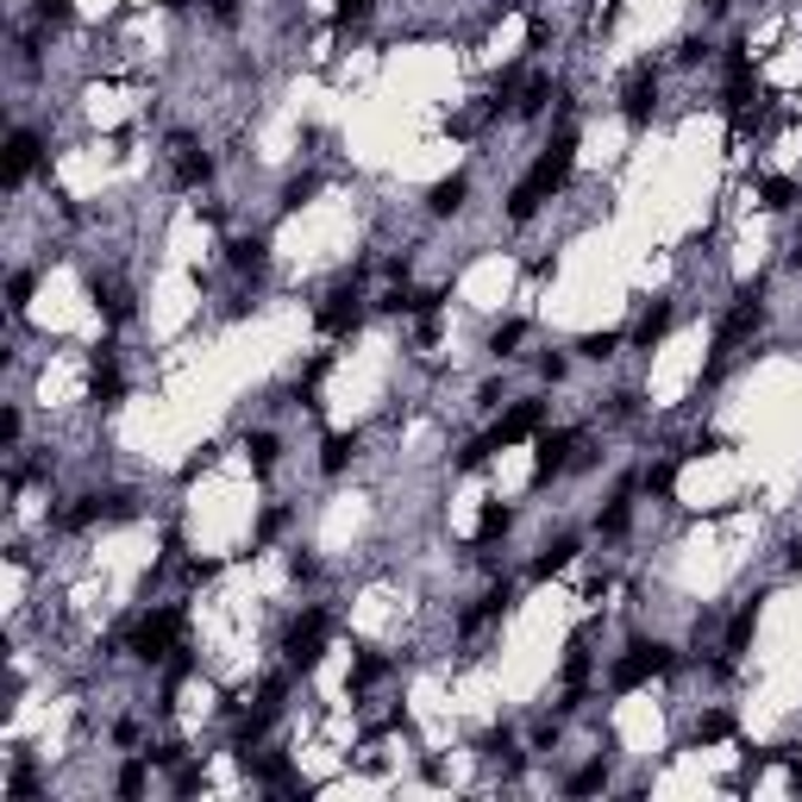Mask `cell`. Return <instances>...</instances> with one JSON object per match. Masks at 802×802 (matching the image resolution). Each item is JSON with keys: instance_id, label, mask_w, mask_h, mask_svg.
I'll list each match as a JSON object with an SVG mask.
<instances>
[{"instance_id": "681fc988", "label": "cell", "mask_w": 802, "mask_h": 802, "mask_svg": "<svg viewBox=\"0 0 802 802\" xmlns=\"http://www.w3.org/2000/svg\"><path fill=\"white\" fill-rule=\"evenodd\" d=\"M790 270H802V245H790Z\"/></svg>"}, {"instance_id": "ba28073f", "label": "cell", "mask_w": 802, "mask_h": 802, "mask_svg": "<svg viewBox=\"0 0 802 802\" xmlns=\"http://www.w3.org/2000/svg\"><path fill=\"white\" fill-rule=\"evenodd\" d=\"M539 427H546V402H539V395H521V402L502 408V420L490 427V439H495V451H509V446H527Z\"/></svg>"}, {"instance_id": "d6986e66", "label": "cell", "mask_w": 802, "mask_h": 802, "mask_svg": "<svg viewBox=\"0 0 802 802\" xmlns=\"http://www.w3.org/2000/svg\"><path fill=\"white\" fill-rule=\"evenodd\" d=\"M721 740H734V715L727 708H703L696 727H689V746H721Z\"/></svg>"}, {"instance_id": "f35d334b", "label": "cell", "mask_w": 802, "mask_h": 802, "mask_svg": "<svg viewBox=\"0 0 802 802\" xmlns=\"http://www.w3.org/2000/svg\"><path fill=\"white\" fill-rule=\"evenodd\" d=\"M201 783H207V778H201V764H195V759H189V764H177V796H195Z\"/></svg>"}, {"instance_id": "b9f144b4", "label": "cell", "mask_w": 802, "mask_h": 802, "mask_svg": "<svg viewBox=\"0 0 802 802\" xmlns=\"http://www.w3.org/2000/svg\"><path fill=\"white\" fill-rule=\"evenodd\" d=\"M565 371H570L565 352H546V357H539V376H546V383H565Z\"/></svg>"}, {"instance_id": "ee69618b", "label": "cell", "mask_w": 802, "mask_h": 802, "mask_svg": "<svg viewBox=\"0 0 802 802\" xmlns=\"http://www.w3.org/2000/svg\"><path fill=\"white\" fill-rule=\"evenodd\" d=\"M207 13H214L220 25H233L238 20V0H207Z\"/></svg>"}, {"instance_id": "cb8c5ba5", "label": "cell", "mask_w": 802, "mask_h": 802, "mask_svg": "<svg viewBox=\"0 0 802 802\" xmlns=\"http://www.w3.org/2000/svg\"><path fill=\"white\" fill-rule=\"evenodd\" d=\"M145 783H151V759H145V752H132V759L119 764L114 790H119V796H145Z\"/></svg>"}, {"instance_id": "d590c367", "label": "cell", "mask_w": 802, "mask_h": 802, "mask_svg": "<svg viewBox=\"0 0 802 802\" xmlns=\"http://www.w3.org/2000/svg\"><path fill=\"white\" fill-rule=\"evenodd\" d=\"M333 13H339V25H364L376 13V0H333Z\"/></svg>"}, {"instance_id": "52a82bcc", "label": "cell", "mask_w": 802, "mask_h": 802, "mask_svg": "<svg viewBox=\"0 0 802 802\" xmlns=\"http://www.w3.org/2000/svg\"><path fill=\"white\" fill-rule=\"evenodd\" d=\"M313 327H320L327 339H352L357 327H364V295H357L352 282H339V289L313 308Z\"/></svg>"}, {"instance_id": "8d00e7d4", "label": "cell", "mask_w": 802, "mask_h": 802, "mask_svg": "<svg viewBox=\"0 0 802 802\" xmlns=\"http://www.w3.org/2000/svg\"><path fill=\"white\" fill-rule=\"evenodd\" d=\"M282 527H289V509H264V521H257V539H252V546H270Z\"/></svg>"}, {"instance_id": "30bf717a", "label": "cell", "mask_w": 802, "mask_h": 802, "mask_svg": "<svg viewBox=\"0 0 802 802\" xmlns=\"http://www.w3.org/2000/svg\"><path fill=\"white\" fill-rule=\"evenodd\" d=\"M44 163V138L32 132V126H20V132L7 138V195H20L25 177Z\"/></svg>"}, {"instance_id": "9a60e30c", "label": "cell", "mask_w": 802, "mask_h": 802, "mask_svg": "<svg viewBox=\"0 0 802 802\" xmlns=\"http://www.w3.org/2000/svg\"><path fill=\"white\" fill-rule=\"evenodd\" d=\"M759 608H764V596H746L740 608H734V621H727V659H740L746 646H752V633H759Z\"/></svg>"}, {"instance_id": "5bb4252c", "label": "cell", "mask_w": 802, "mask_h": 802, "mask_svg": "<svg viewBox=\"0 0 802 802\" xmlns=\"http://www.w3.org/2000/svg\"><path fill=\"white\" fill-rule=\"evenodd\" d=\"M464 201H470V177H464V170H451L446 182H432V189H427V214L432 220H451Z\"/></svg>"}, {"instance_id": "6da1fadb", "label": "cell", "mask_w": 802, "mask_h": 802, "mask_svg": "<svg viewBox=\"0 0 802 802\" xmlns=\"http://www.w3.org/2000/svg\"><path fill=\"white\" fill-rule=\"evenodd\" d=\"M570 170H577V126H558V132H552V145L533 157V170L509 189V220H514V226H527V220L570 182Z\"/></svg>"}, {"instance_id": "e575fe53", "label": "cell", "mask_w": 802, "mask_h": 802, "mask_svg": "<svg viewBox=\"0 0 802 802\" xmlns=\"http://www.w3.org/2000/svg\"><path fill=\"white\" fill-rule=\"evenodd\" d=\"M145 759H151L157 771H177V764H189V746H182V740H163V746H151Z\"/></svg>"}, {"instance_id": "c3c4849f", "label": "cell", "mask_w": 802, "mask_h": 802, "mask_svg": "<svg viewBox=\"0 0 802 802\" xmlns=\"http://www.w3.org/2000/svg\"><path fill=\"white\" fill-rule=\"evenodd\" d=\"M703 7H708V13H727V7H734V0H703Z\"/></svg>"}, {"instance_id": "7bdbcfd3", "label": "cell", "mask_w": 802, "mask_h": 802, "mask_svg": "<svg viewBox=\"0 0 802 802\" xmlns=\"http://www.w3.org/2000/svg\"><path fill=\"white\" fill-rule=\"evenodd\" d=\"M703 57H708V44H703V39H684V44H677V63H684V69H696Z\"/></svg>"}, {"instance_id": "277c9868", "label": "cell", "mask_w": 802, "mask_h": 802, "mask_svg": "<svg viewBox=\"0 0 802 802\" xmlns=\"http://www.w3.org/2000/svg\"><path fill=\"white\" fill-rule=\"evenodd\" d=\"M759 327H764V282H752V289H740V301L721 313V333H715V364H708L703 383H715V376H721V364H727V352H734L740 339H752Z\"/></svg>"}, {"instance_id": "5b68a950", "label": "cell", "mask_w": 802, "mask_h": 802, "mask_svg": "<svg viewBox=\"0 0 802 802\" xmlns=\"http://www.w3.org/2000/svg\"><path fill=\"white\" fill-rule=\"evenodd\" d=\"M327 640H333V614H327V608H301L289 621V633H282V659H289L295 671H313L327 659Z\"/></svg>"}, {"instance_id": "ac0fdd59", "label": "cell", "mask_w": 802, "mask_h": 802, "mask_svg": "<svg viewBox=\"0 0 802 802\" xmlns=\"http://www.w3.org/2000/svg\"><path fill=\"white\" fill-rule=\"evenodd\" d=\"M577 552H584V539H577V533H558V539H546V552L533 558V577H558V570L577 558Z\"/></svg>"}, {"instance_id": "2e32d148", "label": "cell", "mask_w": 802, "mask_h": 802, "mask_svg": "<svg viewBox=\"0 0 802 802\" xmlns=\"http://www.w3.org/2000/svg\"><path fill=\"white\" fill-rule=\"evenodd\" d=\"M245 771H252L257 783H270V790H282V783H289V790H301V783H295L289 752H245Z\"/></svg>"}, {"instance_id": "1f68e13d", "label": "cell", "mask_w": 802, "mask_h": 802, "mask_svg": "<svg viewBox=\"0 0 802 802\" xmlns=\"http://www.w3.org/2000/svg\"><path fill=\"white\" fill-rule=\"evenodd\" d=\"M671 483H677V458H659V464L640 470V490H652V495H671Z\"/></svg>"}, {"instance_id": "44dd1931", "label": "cell", "mask_w": 802, "mask_h": 802, "mask_svg": "<svg viewBox=\"0 0 802 802\" xmlns=\"http://www.w3.org/2000/svg\"><path fill=\"white\" fill-rule=\"evenodd\" d=\"M276 451H282V439H276L270 427L245 432V458H252V470H257V477H270V470H276Z\"/></svg>"}, {"instance_id": "603a6c76", "label": "cell", "mask_w": 802, "mask_h": 802, "mask_svg": "<svg viewBox=\"0 0 802 802\" xmlns=\"http://www.w3.org/2000/svg\"><path fill=\"white\" fill-rule=\"evenodd\" d=\"M759 195H764V207H771V214H790V207L802 201V182L796 177H764Z\"/></svg>"}, {"instance_id": "7c38bea8", "label": "cell", "mask_w": 802, "mask_h": 802, "mask_svg": "<svg viewBox=\"0 0 802 802\" xmlns=\"http://www.w3.org/2000/svg\"><path fill=\"white\" fill-rule=\"evenodd\" d=\"M357 451H364V432H327L320 439V477H345V470L357 464Z\"/></svg>"}, {"instance_id": "7402d4cb", "label": "cell", "mask_w": 802, "mask_h": 802, "mask_svg": "<svg viewBox=\"0 0 802 802\" xmlns=\"http://www.w3.org/2000/svg\"><path fill=\"white\" fill-rule=\"evenodd\" d=\"M264 257H270V238H264V233L233 238V245H226V264H233V270H264Z\"/></svg>"}, {"instance_id": "f546056e", "label": "cell", "mask_w": 802, "mask_h": 802, "mask_svg": "<svg viewBox=\"0 0 802 802\" xmlns=\"http://www.w3.org/2000/svg\"><path fill=\"white\" fill-rule=\"evenodd\" d=\"M490 458H495V439H490V432H477V439H464V446H458V458H451V464H458V470H483Z\"/></svg>"}, {"instance_id": "83f0119b", "label": "cell", "mask_w": 802, "mask_h": 802, "mask_svg": "<svg viewBox=\"0 0 802 802\" xmlns=\"http://www.w3.org/2000/svg\"><path fill=\"white\" fill-rule=\"evenodd\" d=\"M565 790H570V796H596V790H608V764L589 759L584 771H570V778H565Z\"/></svg>"}, {"instance_id": "ffe728a7", "label": "cell", "mask_w": 802, "mask_h": 802, "mask_svg": "<svg viewBox=\"0 0 802 802\" xmlns=\"http://www.w3.org/2000/svg\"><path fill=\"white\" fill-rule=\"evenodd\" d=\"M665 333H671V301H652V308L640 313V327H633V345H640V352H652Z\"/></svg>"}, {"instance_id": "8992f818", "label": "cell", "mask_w": 802, "mask_h": 802, "mask_svg": "<svg viewBox=\"0 0 802 802\" xmlns=\"http://www.w3.org/2000/svg\"><path fill=\"white\" fill-rule=\"evenodd\" d=\"M577 451H584V432L577 427H539L533 432V483L546 490L552 477H565L570 464H584Z\"/></svg>"}, {"instance_id": "8fae6325", "label": "cell", "mask_w": 802, "mask_h": 802, "mask_svg": "<svg viewBox=\"0 0 802 802\" xmlns=\"http://www.w3.org/2000/svg\"><path fill=\"white\" fill-rule=\"evenodd\" d=\"M621 114L627 126H652V114H659V76L652 69H633V82L621 88Z\"/></svg>"}, {"instance_id": "3957f363", "label": "cell", "mask_w": 802, "mask_h": 802, "mask_svg": "<svg viewBox=\"0 0 802 802\" xmlns=\"http://www.w3.org/2000/svg\"><path fill=\"white\" fill-rule=\"evenodd\" d=\"M182 633H189V614H182L177 602H163V608H151V614H138L126 652H132L138 665H163L170 652H189L182 646Z\"/></svg>"}, {"instance_id": "4316f807", "label": "cell", "mask_w": 802, "mask_h": 802, "mask_svg": "<svg viewBox=\"0 0 802 802\" xmlns=\"http://www.w3.org/2000/svg\"><path fill=\"white\" fill-rule=\"evenodd\" d=\"M383 671H389V665H383V652H357V659H352V677H345V684H352V696H364V689H371Z\"/></svg>"}, {"instance_id": "e0dca14e", "label": "cell", "mask_w": 802, "mask_h": 802, "mask_svg": "<svg viewBox=\"0 0 802 802\" xmlns=\"http://www.w3.org/2000/svg\"><path fill=\"white\" fill-rule=\"evenodd\" d=\"M201 182H214V157L177 138V189H201Z\"/></svg>"}, {"instance_id": "7a4b0ae2", "label": "cell", "mask_w": 802, "mask_h": 802, "mask_svg": "<svg viewBox=\"0 0 802 802\" xmlns=\"http://www.w3.org/2000/svg\"><path fill=\"white\" fill-rule=\"evenodd\" d=\"M671 671H677V652H671L665 640H627V652L608 665V689H614V696H633V689L659 684Z\"/></svg>"}, {"instance_id": "484cf974", "label": "cell", "mask_w": 802, "mask_h": 802, "mask_svg": "<svg viewBox=\"0 0 802 802\" xmlns=\"http://www.w3.org/2000/svg\"><path fill=\"white\" fill-rule=\"evenodd\" d=\"M521 339H527V320H502V327L490 333V357H502V364H509V357L521 352Z\"/></svg>"}, {"instance_id": "4dcf8cb0", "label": "cell", "mask_w": 802, "mask_h": 802, "mask_svg": "<svg viewBox=\"0 0 802 802\" xmlns=\"http://www.w3.org/2000/svg\"><path fill=\"white\" fill-rule=\"evenodd\" d=\"M614 352H621V333H584L577 339V357H589V364H608Z\"/></svg>"}, {"instance_id": "f6af8a7d", "label": "cell", "mask_w": 802, "mask_h": 802, "mask_svg": "<svg viewBox=\"0 0 802 802\" xmlns=\"http://www.w3.org/2000/svg\"><path fill=\"white\" fill-rule=\"evenodd\" d=\"M114 740H119V746H132V740H138V721H132V715H126V721H114Z\"/></svg>"}, {"instance_id": "d4e9b609", "label": "cell", "mask_w": 802, "mask_h": 802, "mask_svg": "<svg viewBox=\"0 0 802 802\" xmlns=\"http://www.w3.org/2000/svg\"><path fill=\"white\" fill-rule=\"evenodd\" d=\"M546 100H552V76H533L527 88L514 95V114H521V119H539V114H546Z\"/></svg>"}, {"instance_id": "60d3db41", "label": "cell", "mask_w": 802, "mask_h": 802, "mask_svg": "<svg viewBox=\"0 0 802 802\" xmlns=\"http://www.w3.org/2000/svg\"><path fill=\"white\" fill-rule=\"evenodd\" d=\"M608 414H614V420H633V414H640V389H621L608 402Z\"/></svg>"}, {"instance_id": "f1b7e54d", "label": "cell", "mask_w": 802, "mask_h": 802, "mask_svg": "<svg viewBox=\"0 0 802 802\" xmlns=\"http://www.w3.org/2000/svg\"><path fill=\"white\" fill-rule=\"evenodd\" d=\"M32 289H39V270H13V282H7V308H13V320H25Z\"/></svg>"}, {"instance_id": "ab89813d", "label": "cell", "mask_w": 802, "mask_h": 802, "mask_svg": "<svg viewBox=\"0 0 802 802\" xmlns=\"http://www.w3.org/2000/svg\"><path fill=\"white\" fill-rule=\"evenodd\" d=\"M20 432H25V420H20V408H7V414H0V446H7V451H13V446H20Z\"/></svg>"}, {"instance_id": "d6a6232c", "label": "cell", "mask_w": 802, "mask_h": 802, "mask_svg": "<svg viewBox=\"0 0 802 802\" xmlns=\"http://www.w3.org/2000/svg\"><path fill=\"white\" fill-rule=\"evenodd\" d=\"M25 796H39V771L20 759L13 771H7V802H25Z\"/></svg>"}, {"instance_id": "bcb514c9", "label": "cell", "mask_w": 802, "mask_h": 802, "mask_svg": "<svg viewBox=\"0 0 802 802\" xmlns=\"http://www.w3.org/2000/svg\"><path fill=\"white\" fill-rule=\"evenodd\" d=\"M783 565H790V570H802V533L790 539V546H783Z\"/></svg>"}, {"instance_id": "4fadbf2b", "label": "cell", "mask_w": 802, "mask_h": 802, "mask_svg": "<svg viewBox=\"0 0 802 802\" xmlns=\"http://www.w3.org/2000/svg\"><path fill=\"white\" fill-rule=\"evenodd\" d=\"M514 502H483V514H477V539H470V552H490V546H502L514 533Z\"/></svg>"}, {"instance_id": "9c48e42d", "label": "cell", "mask_w": 802, "mask_h": 802, "mask_svg": "<svg viewBox=\"0 0 802 802\" xmlns=\"http://www.w3.org/2000/svg\"><path fill=\"white\" fill-rule=\"evenodd\" d=\"M95 521H132V495H119V490H107V495H82L76 509L63 514V527L69 533H82V527H95Z\"/></svg>"}, {"instance_id": "7dc6e473", "label": "cell", "mask_w": 802, "mask_h": 802, "mask_svg": "<svg viewBox=\"0 0 802 802\" xmlns=\"http://www.w3.org/2000/svg\"><path fill=\"white\" fill-rule=\"evenodd\" d=\"M783 752H790V783L802 790V746H783Z\"/></svg>"}, {"instance_id": "836d02e7", "label": "cell", "mask_w": 802, "mask_h": 802, "mask_svg": "<svg viewBox=\"0 0 802 802\" xmlns=\"http://www.w3.org/2000/svg\"><path fill=\"white\" fill-rule=\"evenodd\" d=\"M313 195H320V177H295L289 189H282V214H295V207H308Z\"/></svg>"}, {"instance_id": "74e56055", "label": "cell", "mask_w": 802, "mask_h": 802, "mask_svg": "<svg viewBox=\"0 0 802 802\" xmlns=\"http://www.w3.org/2000/svg\"><path fill=\"white\" fill-rule=\"evenodd\" d=\"M69 7H76V0H32V13H39L44 25H63L69 20Z\"/></svg>"}]
</instances>
